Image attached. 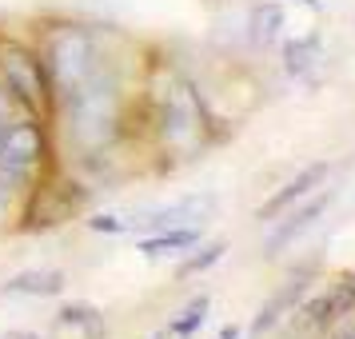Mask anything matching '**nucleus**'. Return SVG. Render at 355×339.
<instances>
[{
	"label": "nucleus",
	"mask_w": 355,
	"mask_h": 339,
	"mask_svg": "<svg viewBox=\"0 0 355 339\" xmlns=\"http://www.w3.org/2000/svg\"><path fill=\"white\" fill-rule=\"evenodd\" d=\"M49 124L60 132L68 156L76 160H96L128 128V88H124V68L120 60H108L88 84H80L68 100L52 108Z\"/></svg>",
	"instance_id": "f257e3e1"
},
{
	"label": "nucleus",
	"mask_w": 355,
	"mask_h": 339,
	"mask_svg": "<svg viewBox=\"0 0 355 339\" xmlns=\"http://www.w3.org/2000/svg\"><path fill=\"white\" fill-rule=\"evenodd\" d=\"M40 60H44V72H49L52 84V108L68 100L80 84H88L100 68L112 60V52L104 44V36L88 24H76V20H56L40 33Z\"/></svg>",
	"instance_id": "f03ea898"
},
{
	"label": "nucleus",
	"mask_w": 355,
	"mask_h": 339,
	"mask_svg": "<svg viewBox=\"0 0 355 339\" xmlns=\"http://www.w3.org/2000/svg\"><path fill=\"white\" fill-rule=\"evenodd\" d=\"M160 88L148 84L144 92H152V124L160 136V148L176 160H188L204 148V132H208V116L200 104V92L172 68H160Z\"/></svg>",
	"instance_id": "7ed1b4c3"
},
{
	"label": "nucleus",
	"mask_w": 355,
	"mask_h": 339,
	"mask_svg": "<svg viewBox=\"0 0 355 339\" xmlns=\"http://www.w3.org/2000/svg\"><path fill=\"white\" fill-rule=\"evenodd\" d=\"M52 164V124L36 116L12 120L0 136V208L24 204V195L44 180Z\"/></svg>",
	"instance_id": "20e7f679"
},
{
	"label": "nucleus",
	"mask_w": 355,
	"mask_h": 339,
	"mask_svg": "<svg viewBox=\"0 0 355 339\" xmlns=\"http://www.w3.org/2000/svg\"><path fill=\"white\" fill-rule=\"evenodd\" d=\"M0 84H4L8 96L17 100V108L24 116H36V120L52 116V84H49V72H44V60H40L36 44L0 36Z\"/></svg>",
	"instance_id": "39448f33"
},
{
	"label": "nucleus",
	"mask_w": 355,
	"mask_h": 339,
	"mask_svg": "<svg viewBox=\"0 0 355 339\" xmlns=\"http://www.w3.org/2000/svg\"><path fill=\"white\" fill-rule=\"evenodd\" d=\"M216 208V200L211 195H188V200H176V204H168V208H152V211H140V216H132L124 220V227L132 232H168V227H196L204 224V216Z\"/></svg>",
	"instance_id": "423d86ee"
},
{
	"label": "nucleus",
	"mask_w": 355,
	"mask_h": 339,
	"mask_svg": "<svg viewBox=\"0 0 355 339\" xmlns=\"http://www.w3.org/2000/svg\"><path fill=\"white\" fill-rule=\"evenodd\" d=\"M327 172H331V164H323V160L320 164H307L304 172H300L295 180H288V184H284V188L268 200V204H259L256 216H259V220H275V216H284L295 200H307V195L315 192L323 180H327Z\"/></svg>",
	"instance_id": "0eeeda50"
},
{
	"label": "nucleus",
	"mask_w": 355,
	"mask_h": 339,
	"mask_svg": "<svg viewBox=\"0 0 355 339\" xmlns=\"http://www.w3.org/2000/svg\"><path fill=\"white\" fill-rule=\"evenodd\" d=\"M311 275H315V268H304L300 275H291L288 284H284V288L275 291L268 304L259 307V315L252 320V336H263V331H272V327L284 320V315H291V311H295L300 295H307V284H311Z\"/></svg>",
	"instance_id": "6e6552de"
},
{
	"label": "nucleus",
	"mask_w": 355,
	"mask_h": 339,
	"mask_svg": "<svg viewBox=\"0 0 355 339\" xmlns=\"http://www.w3.org/2000/svg\"><path fill=\"white\" fill-rule=\"evenodd\" d=\"M331 200H336V192H320L311 204H304L300 211H291L288 220H284V224H279L272 236H268V256H279V252H284V247H288L295 236H304L307 227H311V224L323 216V211L331 208Z\"/></svg>",
	"instance_id": "1a4fd4ad"
},
{
	"label": "nucleus",
	"mask_w": 355,
	"mask_h": 339,
	"mask_svg": "<svg viewBox=\"0 0 355 339\" xmlns=\"http://www.w3.org/2000/svg\"><path fill=\"white\" fill-rule=\"evenodd\" d=\"M352 304H355V284H339V288H331L327 295L311 299V304L300 311V323H304V327H327V323H336L339 315H347Z\"/></svg>",
	"instance_id": "9d476101"
},
{
	"label": "nucleus",
	"mask_w": 355,
	"mask_h": 339,
	"mask_svg": "<svg viewBox=\"0 0 355 339\" xmlns=\"http://www.w3.org/2000/svg\"><path fill=\"white\" fill-rule=\"evenodd\" d=\"M284 64L295 80H315V72L323 64V44L320 36H300V40H288L284 44Z\"/></svg>",
	"instance_id": "9b49d317"
},
{
	"label": "nucleus",
	"mask_w": 355,
	"mask_h": 339,
	"mask_svg": "<svg viewBox=\"0 0 355 339\" xmlns=\"http://www.w3.org/2000/svg\"><path fill=\"white\" fill-rule=\"evenodd\" d=\"M4 291H12V295H60L64 291V272H56V268L20 272L4 284Z\"/></svg>",
	"instance_id": "f8f14e48"
},
{
	"label": "nucleus",
	"mask_w": 355,
	"mask_h": 339,
	"mask_svg": "<svg viewBox=\"0 0 355 339\" xmlns=\"http://www.w3.org/2000/svg\"><path fill=\"white\" fill-rule=\"evenodd\" d=\"M196 243H200V227H168V232H156V236L140 240V252L148 259H160V256H176L184 247H196Z\"/></svg>",
	"instance_id": "ddd939ff"
},
{
	"label": "nucleus",
	"mask_w": 355,
	"mask_h": 339,
	"mask_svg": "<svg viewBox=\"0 0 355 339\" xmlns=\"http://www.w3.org/2000/svg\"><path fill=\"white\" fill-rule=\"evenodd\" d=\"M248 28H252V40L256 44H272L275 36H279V28H284V8L279 4H256Z\"/></svg>",
	"instance_id": "4468645a"
},
{
	"label": "nucleus",
	"mask_w": 355,
	"mask_h": 339,
	"mask_svg": "<svg viewBox=\"0 0 355 339\" xmlns=\"http://www.w3.org/2000/svg\"><path fill=\"white\" fill-rule=\"evenodd\" d=\"M56 320L64 323V327H84L88 336H104V315L92 304H68V307H60Z\"/></svg>",
	"instance_id": "2eb2a0df"
},
{
	"label": "nucleus",
	"mask_w": 355,
	"mask_h": 339,
	"mask_svg": "<svg viewBox=\"0 0 355 339\" xmlns=\"http://www.w3.org/2000/svg\"><path fill=\"white\" fill-rule=\"evenodd\" d=\"M204 320H208V295H200V299H192L184 307L176 320L168 323V336H196L204 327Z\"/></svg>",
	"instance_id": "dca6fc26"
},
{
	"label": "nucleus",
	"mask_w": 355,
	"mask_h": 339,
	"mask_svg": "<svg viewBox=\"0 0 355 339\" xmlns=\"http://www.w3.org/2000/svg\"><path fill=\"white\" fill-rule=\"evenodd\" d=\"M227 252V243L224 240H216V243H204L196 256H188L184 263H180V279H188V275H200V272H208L211 263H220Z\"/></svg>",
	"instance_id": "f3484780"
},
{
	"label": "nucleus",
	"mask_w": 355,
	"mask_h": 339,
	"mask_svg": "<svg viewBox=\"0 0 355 339\" xmlns=\"http://www.w3.org/2000/svg\"><path fill=\"white\" fill-rule=\"evenodd\" d=\"M88 227H92V232H108V236H112V232H124V220H120V216H92V220H88Z\"/></svg>",
	"instance_id": "a211bd4d"
},
{
	"label": "nucleus",
	"mask_w": 355,
	"mask_h": 339,
	"mask_svg": "<svg viewBox=\"0 0 355 339\" xmlns=\"http://www.w3.org/2000/svg\"><path fill=\"white\" fill-rule=\"evenodd\" d=\"M4 339H40V336H36V331H8Z\"/></svg>",
	"instance_id": "6ab92c4d"
},
{
	"label": "nucleus",
	"mask_w": 355,
	"mask_h": 339,
	"mask_svg": "<svg viewBox=\"0 0 355 339\" xmlns=\"http://www.w3.org/2000/svg\"><path fill=\"white\" fill-rule=\"evenodd\" d=\"M236 336H240V331H236V327L227 323V327H224V336H220V339H236Z\"/></svg>",
	"instance_id": "aec40b11"
},
{
	"label": "nucleus",
	"mask_w": 355,
	"mask_h": 339,
	"mask_svg": "<svg viewBox=\"0 0 355 339\" xmlns=\"http://www.w3.org/2000/svg\"><path fill=\"white\" fill-rule=\"evenodd\" d=\"M304 4H307V8H320V4H315V0H304Z\"/></svg>",
	"instance_id": "412c9836"
}]
</instances>
